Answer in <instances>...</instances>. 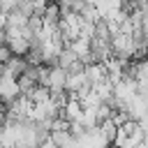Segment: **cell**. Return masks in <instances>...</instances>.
<instances>
[{"label":"cell","instance_id":"cell-6","mask_svg":"<svg viewBox=\"0 0 148 148\" xmlns=\"http://www.w3.org/2000/svg\"><path fill=\"white\" fill-rule=\"evenodd\" d=\"M49 95H51V92H49V88H46V86H35L32 90H28V92H25V97H28L32 104H42V102H46V99H49Z\"/></svg>","mask_w":148,"mask_h":148},{"label":"cell","instance_id":"cell-3","mask_svg":"<svg viewBox=\"0 0 148 148\" xmlns=\"http://www.w3.org/2000/svg\"><path fill=\"white\" fill-rule=\"evenodd\" d=\"M65 76H67V72H65L62 67L53 65L51 72H49V83H46L49 92H60V90H65Z\"/></svg>","mask_w":148,"mask_h":148},{"label":"cell","instance_id":"cell-8","mask_svg":"<svg viewBox=\"0 0 148 148\" xmlns=\"http://www.w3.org/2000/svg\"><path fill=\"white\" fill-rule=\"evenodd\" d=\"M30 5H32V14H39L42 16V12L49 5V0H30Z\"/></svg>","mask_w":148,"mask_h":148},{"label":"cell","instance_id":"cell-10","mask_svg":"<svg viewBox=\"0 0 148 148\" xmlns=\"http://www.w3.org/2000/svg\"><path fill=\"white\" fill-rule=\"evenodd\" d=\"M0 44H5V28L0 25Z\"/></svg>","mask_w":148,"mask_h":148},{"label":"cell","instance_id":"cell-12","mask_svg":"<svg viewBox=\"0 0 148 148\" xmlns=\"http://www.w3.org/2000/svg\"><path fill=\"white\" fill-rule=\"evenodd\" d=\"M2 106H5V104H2V99H0V109H2Z\"/></svg>","mask_w":148,"mask_h":148},{"label":"cell","instance_id":"cell-7","mask_svg":"<svg viewBox=\"0 0 148 148\" xmlns=\"http://www.w3.org/2000/svg\"><path fill=\"white\" fill-rule=\"evenodd\" d=\"M99 132L104 134V139H106L109 143H113V139H116V132H118V125H116L111 118H106V120H102V123H99Z\"/></svg>","mask_w":148,"mask_h":148},{"label":"cell","instance_id":"cell-5","mask_svg":"<svg viewBox=\"0 0 148 148\" xmlns=\"http://www.w3.org/2000/svg\"><path fill=\"white\" fill-rule=\"evenodd\" d=\"M74 62H76L74 51H72L69 46H62V49H60V53H58V58H56V65H58V67H62V69H69Z\"/></svg>","mask_w":148,"mask_h":148},{"label":"cell","instance_id":"cell-9","mask_svg":"<svg viewBox=\"0 0 148 148\" xmlns=\"http://www.w3.org/2000/svg\"><path fill=\"white\" fill-rule=\"evenodd\" d=\"M9 56H12V53H9V49H7L5 44H0V67H2V65L9 60Z\"/></svg>","mask_w":148,"mask_h":148},{"label":"cell","instance_id":"cell-2","mask_svg":"<svg viewBox=\"0 0 148 148\" xmlns=\"http://www.w3.org/2000/svg\"><path fill=\"white\" fill-rule=\"evenodd\" d=\"M83 74H86L88 86L92 88L95 83L106 79V67H104V62H88V65H83Z\"/></svg>","mask_w":148,"mask_h":148},{"label":"cell","instance_id":"cell-4","mask_svg":"<svg viewBox=\"0 0 148 148\" xmlns=\"http://www.w3.org/2000/svg\"><path fill=\"white\" fill-rule=\"evenodd\" d=\"M49 139L53 141L56 148H69L74 143V136L69 134V130H53V132H49Z\"/></svg>","mask_w":148,"mask_h":148},{"label":"cell","instance_id":"cell-1","mask_svg":"<svg viewBox=\"0 0 148 148\" xmlns=\"http://www.w3.org/2000/svg\"><path fill=\"white\" fill-rule=\"evenodd\" d=\"M18 95H21V90H18L16 79H14V76H2V74H0V99H2V104L14 102Z\"/></svg>","mask_w":148,"mask_h":148},{"label":"cell","instance_id":"cell-14","mask_svg":"<svg viewBox=\"0 0 148 148\" xmlns=\"http://www.w3.org/2000/svg\"><path fill=\"white\" fill-rule=\"evenodd\" d=\"M0 148H2V146H0Z\"/></svg>","mask_w":148,"mask_h":148},{"label":"cell","instance_id":"cell-13","mask_svg":"<svg viewBox=\"0 0 148 148\" xmlns=\"http://www.w3.org/2000/svg\"><path fill=\"white\" fill-rule=\"evenodd\" d=\"M109 148H116V146H109Z\"/></svg>","mask_w":148,"mask_h":148},{"label":"cell","instance_id":"cell-11","mask_svg":"<svg viewBox=\"0 0 148 148\" xmlns=\"http://www.w3.org/2000/svg\"><path fill=\"white\" fill-rule=\"evenodd\" d=\"M86 2H88V5H92V2H95V0H86Z\"/></svg>","mask_w":148,"mask_h":148}]
</instances>
